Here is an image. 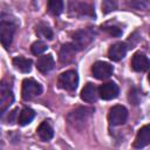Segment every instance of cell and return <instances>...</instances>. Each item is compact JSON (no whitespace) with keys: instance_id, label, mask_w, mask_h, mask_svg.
<instances>
[{"instance_id":"8fae6325","label":"cell","mask_w":150,"mask_h":150,"mask_svg":"<svg viewBox=\"0 0 150 150\" xmlns=\"http://www.w3.org/2000/svg\"><path fill=\"white\" fill-rule=\"evenodd\" d=\"M148 144H150V124L142 127L134 141V146L135 148H144Z\"/></svg>"},{"instance_id":"5bb4252c","label":"cell","mask_w":150,"mask_h":150,"mask_svg":"<svg viewBox=\"0 0 150 150\" xmlns=\"http://www.w3.org/2000/svg\"><path fill=\"white\" fill-rule=\"evenodd\" d=\"M93 110L88 109V108H79L74 111L70 112V115L68 116V120L70 123L73 124H79V123H83L87 121V118L89 117L90 112Z\"/></svg>"},{"instance_id":"9c48e42d","label":"cell","mask_w":150,"mask_h":150,"mask_svg":"<svg viewBox=\"0 0 150 150\" xmlns=\"http://www.w3.org/2000/svg\"><path fill=\"white\" fill-rule=\"evenodd\" d=\"M69 9H70V12H74V15H77V16H95L93 7L89 6L88 4L71 1Z\"/></svg>"},{"instance_id":"30bf717a","label":"cell","mask_w":150,"mask_h":150,"mask_svg":"<svg viewBox=\"0 0 150 150\" xmlns=\"http://www.w3.org/2000/svg\"><path fill=\"white\" fill-rule=\"evenodd\" d=\"M131 67L136 71H145L150 68V60L144 54L136 53L131 59Z\"/></svg>"},{"instance_id":"3957f363","label":"cell","mask_w":150,"mask_h":150,"mask_svg":"<svg viewBox=\"0 0 150 150\" xmlns=\"http://www.w3.org/2000/svg\"><path fill=\"white\" fill-rule=\"evenodd\" d=\"M94 36H95V32L91 28H84V29L77 30L73 35V40H74L73 45L79 49H83L93 41Z\"/></svg>"},{"instance_id":"ba28073f","label":"cell","mask_w":150,"mask_h":150,"mask_svg":"<svg viewBox=\"0 0 150 150\" xmlns=\"http://www.w3.org/2000/svg\"><path fill=\"white\" fill-rule=\"evenodd\" d=\"M118 87L116 83L114 82H107V83H103L102 86H100L98 88V95L101 98L105 100V101H109V100H112V98H116L118 96Z\"/></svg>"},{"instance_id":"44dd1931","label":"cell","mask_w":150,"mask_h":150,"mask_svg":"<svg viewBox=\"0 0 150 150\" xmlns=\"http://www.w3.org/2000/svg\"><path fill=\"white\" fill-rule=\"evenodd\" d=\"M36 34L39 36H42V38L48 39V40H52L53 39V32H52V29L47 25H43V23H41V25H39L36 27Z\"/></svg>"},{"instance_id":"6da1fadb","label":"cell","mask_w":150,"mask_h":150,"mask_svg":"<svg viewBox=\"0 0 150 150\" xmlns=\"http://www.w3.org/2000/svg\"><path fill=\"white\" fill-rule=\"evenodd\" d=\"M57 84L61 89L67 91H74L79 84V76L75 70H67L59 76Z\"/></svg>"},{"instance_id":"d6986e66","label":"cell","mask_w":150,"mask_h":150,"mask_svg":"<svg viewBox=\"0 0 150 150\" xmlns=\"http://www.w3.org/2000/svg\"><path fill=\"white\" fill-rule=\"evenodd\" d=\"M34 116H35L34 110H32L30 108H23V109L20 111V114H19L18 122H19V124H21V125H27V124H29V123L33 121Z\"/></svg>"},{"instance_id":"7a4b0ae2","label":"cell","mask_w":150,"mask_h":150,"mask_svg":"<svg viewBox=\"0 0 150 150\" xmlns=\"http://www.w3.org/2000/svg\"><path fill=\"white\" fill-rule=\"evenodd\" d=\"M22 97L25 100H32L42 94V86L34 79H25L22 82Z\"/></svg>"},{"instance_id":"8992f818","label":"cell","mask_w":150,"mask_h":150,"mask_svg":"<svg viewBox=\"0 0 150 150\" xmlns=\"http://www.w3.org/2000/svg\"><path fill=\"white\" fill-rule=\"evenodd\" d=\"M14 30H15V26L11 21H6L4 19L1 20V23H0V40H1V43L5 48H8L9 45L12 43Z\"/></svg>"},{"instance_id":"7402d4cb","label":"cell","mask_w":150,"mask_h":150,"mask_svg":"<svg viewBox=\"0 0 150 150\" xmlns=\"http://www.w3.org/2000/svg\"><path fill=\"white\" fill-rule=\"evenodd\" d=\"M117 8V1L116 0H103L102 1V13L108 14Z\"/></svg>"},{"instance_id":"ac0fdd59","label":"cell","mask_w":150,"mask_h":150,"mask_svg":"<svg viewBox=\"0 0 150 150\" xmlns=\"http://www.w3.org/2000/svg\"><path fill=\"white\" fill-rule=\"evenodd\" d=\"M13 66L21 73H29L32 69V60L22 56H16L13 59Z\"/></svg>"},{"instance_id":"ffe728a7","label":"cell","mask_w":150,"mask_h":150,"mask_svg":"<svg viewBox=\"0 0 150 150\" xmlns=\"http://www.w3.org/2000/svg\"><path fill=\"white\" fill-rule=\"evenodd\" d=\"M47 9H48V13L52 15H60L63 11V1L62 0H48Z\"/></svg>"},{"instance_id":"5b68a950","label":"cell","mask_w":150,"mask_h":150,"mask_svg":"<svg viewBox=\"0 0 150 150\" xmlns=\"http://www.w3.org/2000/svg\"><path fill=\"white\" fill-rule=\"evenodd\" d=\"M114 71V68L110 63L103 62V61H97L93 64L91 67V73L93 76L96 77L97 80H107L111 76Z\"/></svg>"},{"instance_id":"e0dca14e","label":"cell","mask_w":150,"mask_h":150,"mask_svg":"<svg viewBox=\"0 0 150 150\" xmlns=\"http://www.w3.org/2000/svg\"><path fill=\"white\" fill-rule=\"evenodd\" d=\"M38 135L42 141H49L52 139L53 135H54V130L52 124L49 123V121H43L39 128H38Z\"/></svg>"},{"instance_id":"484cf974","label":"cell","mask_w":150,"mask_h":150,"mask_svg":"<svg viewBox=\"0 0 150 150\" xmlns=\"http://www.w3.org/2000/svg\"><path fill=\"white\" fill-rule=\"evenodd\" d=\"M139 94H141V93L137 91L136 89L130 90V93H129V101H130L131 103H134V104H138L139 98H141V95H139Z\"/></svg>"},{"instance_id":"603a6c76","label":"cell","mask_w":150,"mask_h":150,"mask_svg":"<svg viewBox=\"0 0 150 150\" xmlns=\"http://www.w3.org/2000/svg\"><path fill=\"white\" fill-rule=\"evenodd\" d=\"M30 50L34 55H40L42 54L45 50H47V45L43 42V41H36L30 47Z\"/></svg>"},{"instance_id":"4316f807","label":"cell","mask_w":150,"mask_h":150,"mask_svg":"<svg viewBox=\"0 0 150 150\" xmlns=\"http://www.w3.org/2000/svg\"><path fill=\"white\" fill-rule=\"evenodd\" d=\"M148 80H149V82H150V73H149V76H148Z\"/></svg>"},{"instance_id":"9a60e30c","label":"cell","mask_w":150,"mask_h":150,"mask_svg":"<svg viewBox=\"0 0 150 150\" xmlns=\"http://www.w3.org/2000/svg\"><path fill=\"white\" fill-rule=\"evenodd\" d=\"M55 66V61H54V57L53 55L48 54V55H42L36 61V68L39 71L46 74L48 71H50Z\"/></svg>"},{"instance_id":"d4e9b609","label":"cell","mask_w":150,"mask_h":150,"mask_svg":"<svg viewBox=\"0 0 150 150\" xmlns=\"http://www.w3.org/2000/svg\"><path fill=\"white\" fill-rule=\"evenodd\" d=\"M129 5L136 9H145L148 7V4L145 0H128Z\"/></svg>"},{"instance_id":"4fadbf2b","label":"cell","mask_w":150,"mask_h":150,"mask_svg":"<svg viewBox=\"0 0 150 150\" xmlns=\"http://www.w3.org/2000/svg\"><path fill=\"white\" fill-rule=\"evenodd\" d=\"M81 98L84 101V102H88V103H93L97 100V97L100 96L98 95V90L97 88L95 87V84L93 83H87L83 89L81 90V94H80Z\"/></svg>"},{"instance_id":"7c38bea8","label":"cell","mask_w":150,"mask_h":150,"mask_svg":"<svg viewBox=\"0 0 150 150\" xmlns=\"http://www.w3.org/2000/svg\"><path fill=\"white\" fill-rule=\"evenodd\" d=\"M127 54V45L124 42H116L114 43L108 52V56L112 61H120L122 60Z\"/></svg>"},{"instance_id":"277c9868","label":"cell","mask_w":150,"mask_h":150,"mask_svg":"<svg viewBox=\"0 0 150 150\" xmlns=\"http://www.w3.org/2000/svg\"><path fill=\"white\" fill-rule=\"evenodd\" d=\"M128 118V110L123 105H114L108 112V121L111 125H121Z\"/></svg>"},{"instance_id":"cb8c5ba5","label":"cell","mask_w":150,"mask_h":150,"mask_svg":"<svg viewBox=\"0 0 150 150\" xmlns=\"http://www.w3.org/2000/svg\"><path fill=\"white\" fill-rule=\"evenodd\" d=\"M102 28H103L104 30H107V32H108L110 35H112V36H120V35L122 34V29H121L120 27L115 26V25L105 23V25L102 26Z\"/></svg>"},{"instance_id":"2e32d148","label":"cell","mask_w":150,"mask_h":150,"mask_svg":"<svg viewBox=\"0 0 150 150\" xmlns=\"http://www.w3.org/2000/svg\"><path fill=\"white\" fill-rule=\"evenodd\" d=\"M76 53V47L73 43H66L60 49V61L61 63H69L73 61Z\"/></svg>"},{"instance_id":"52a82bcc","label":"cell","mask_w":150,"mask_h":150,"mask_svg":"<svg viewBox=\"0 0 150 150\" xmlns=\"http://www.w3.org/2000/svg\"><path fill=\"white\" fill-rule=\"evenodd\" d=\"M13 101H14V95H13L11 87L7 83H5V81H2L0 86V112L1 115L6 111L7 108H9Z\"/></svg>"}]
</instances>
